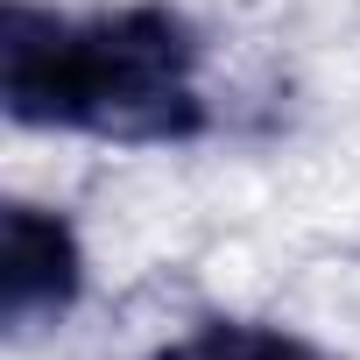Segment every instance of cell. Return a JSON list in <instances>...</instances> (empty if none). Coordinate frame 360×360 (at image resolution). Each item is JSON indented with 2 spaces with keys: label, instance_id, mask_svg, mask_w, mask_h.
<instances>
[{
  "label": "cell",
  "instance_id": "1",
  "mask_svg": "<svg viewBox=\"0 0 360 360\" xmlns=\"http://www.w3.org/2000/svg\"><path fill=\"white\" fill-rule=\"evenodd\" d=\"M0 92L22 127H71L99 141H184L205 127L198 36L169 8H8Z\"/></svg>",
  "mask_w": 360,
  "mask_h": 360
},
{
  "label": "cell",
  "instance_id": "2",
  "mask_svg": "<svg viewBox=\"0 0 360 360\" xmlns=\"http://www.w3.org/2000/svg\"><path fill=\"white\" fill-rule=\"evenodd\" d=\"M85 290V255L64 212L43 205H8L0 219V311L15 332H36L50 318H64Z\"/></svg>",
  "mask_w": 360,
  "mask_h": 360
},
{
  "label": "cell",
  "instance_id": "3",
  "mask_svg": "<svg viewBox=\"0 0 360 360\" xmlns=\"http://www.w3.org/2000/svg\"><path fill=\"white\" fill-rule=\"evenodd\" d=\"M155 360H339V353H325V346H311V339H297V332H283V325L212 318V325H198V332H184V339H169Z\"/></svg>",
  "mask_w": 360,
  "mask_h": 360
}]
</instances>
